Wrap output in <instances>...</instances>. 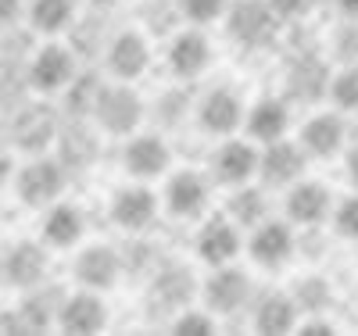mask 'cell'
<instances>
[{
	"instance_id": "cell-13",
	"label": "cell",
	"mask_w": 358,
	"mask_h": 336,
	"mask_svg": "<svg viewBox=\"0 0 358 336\" xmlns=\"http://www.w3.org/2000/svg\"><path fill=\"white\" fill-rule=\"evenodd\" d=\"M57 136H62V126L47 104H25L11 122V143L22 154H43L50 143H57Z\"/></svg>"
},
{
	"instance_id": "cell-21",
	"label": "cell",
	"mask_w": 358,
	"mask_h": 336,
	"mask_svg": "<svg viewBox=\"0 0 358 336\" xmlns=\"http://www.w3.org/2000/svg\"><path fill=\"white\" fill-rule=\"evenodd\" d=\"M169 68L176 79H197L208 72V65H212V43H208V36L197 29H183V33H176L169 40Z\"/></svg>"
},
{
	"instance_id": "cell-41",
	"label": "cell",
	"mask_w": 358,
	"mask_h": 336,
	"mask_svg": "<svg viewBox=\"0 0 358 336\" xmlns=\"http://www.w3.org/2000/svg\"><path fill=\"white\" fill-rule=\"evenodd\" d=\"M344 168H348V179L358 187V143H355V147L348 150V154H344Z\"/></svg>"
},
{
	"instance_id": "cell-38",
	"label": "cell",
	"mask_w": 358,
	"mask_h": 336,
	"mask_svg": "<svg viewBox=\"0 0 358 336\" xmlns=\"http://www.w3.org/2000/svg\"><path fill=\"white\" fill-rule=\"evenodd\" d=\"M334 54L344 61V65H358V18H348L341 29H337V36H334Z\"/></svg>"
},
{
	"instance_id": "cell-22",
	"label": "cell",
	"mask_w": 358,
	"mask_h": 336,
	"mask_svg": "<svg viewBox=\"0 0 358 336\" xmlns=\"http://www.w3.org/2000/svg\"><path fill=\"white\" fill-rule=\"evenodd\" d=\"M301 308L290 290H268L258 297L255 304V315H251V326L255 333H265V336H283V333H294L301 326Z\"/></svg>"
},
{
	"instance_id": "cell-35",
	"label": "cell",
	"mask_w": 358,
	"mask_h": 336,
	"mask_svg": "<svg viewBox=\"0 0 358 336\" xmlns=\"http://www.w3.org/2000/svg\"><path fill=\"white\" fill-rule=\"evenodd\" d=\"M101 86H104V82H97L94 75H76V82L65 89L69 111H72L76 118H83V115H94V104H97Z\"/></svg>"
},
{
	"instance_id": "cell-15",
	"label": "cell",
	"mask_w": 358,
	"mask_h": 336,
	"mask_svg": "<svg viewBox=\"0 0 358 336\" xmlns=\"http://www.w3.org/2000/svg\"><path fill=\"white\" fill-rule=\"evenodd\" d=\"M308 168V150L305 143H290L287 136L276 143H265L262 147V165L258 175L265 187H294L297 179H305Z\"/></svg>"
},
{
	"instance_id": "cell-42",
	"label": "cell",
	"mask_w": 358,
	"mask_h": 336,
	"mask_svg": "<svg viewBox=\"0 0 358 336\" xmlns=\"http://www.w3.org/2000/svg\"><path fill=\"white\" fill-rule=\"evenodd\" d=\"M334 4L344 18H358V0H334Z\"/></svg>"
},
{
	"instance_id": "cell-7",
	"label": "cell",
	"mask_w": 358,
	"mask_h": 336,
	"mask_svg": "<svg viewBox=\"0 0 358 336\" xmlns=\"http://www.w3.org/2000/svg\"><path fill=\"white\" fill-rule=\"evenodd\" d=\"M151 304L158 315H179L183 308H190V297L201 293L197 279H194V268L190 265H179V261H169V265H158L151 272Z\"/></svg>"
},
{
	"instance_id": "cell-9",
	"label": "cell",
	"mask_w": 358,
	"mask_h": 336,
	"mask_svg": "<svg viewBox=\"0 0 358 336\" xmlns=\"http://www.w3.org/2000/svg\"><path fill=\"white\" fill-rule=\"evenodd\" d=\"M201 297H204V308H212L219 319L236 315L251 300V276L236 265H219L201 283Z\"/></svg>"
},
{
	"instance_id": "cell-30",
	"label": "cell",
	"mask_w": 358,
	"mask_h": 336,
	"mask_svg": "<svg viewBox=\"0 0 358 336\" xmlns=\"http://www.w3.org/2000/svg\"><path fill=\"white\" fill-rule=\"evenodd\" d=\"M290 293L297 300V308H301V315H322V312H330V304H334V286L322 276H301L290 286Z\"/></svg>"
},
{
	"instance_id": "cell-6",
	"label": "cell",
	"mask_w": 358,
	"mask_h": 336,
	"mask_svg": "<svg viewBox=\"0 0 358 336\" xmlns=\"http://www.w3.org/2000/svg\"><path fill=\"white\" fill-rule=\"evenodd\" d=\"M262 165V150L255 147V140H236V136H222V143L212 150L208 158V172L212 179H219L222 187H244L258 175Z\"/></svg>"
},
{
	"instance_id": "cell-10",
	"label": "cell",
	"mask_w": 358,
	"mask_h": 336,
	"mask_svg": "<svg viewBox=\"0 0 358 336\" xmlns=\"http://www.w3.org/2000/svg\"><path fill=\"white\" fill-rule=\"evenodd\" d=\"M197 126L208 133V136H233V133H241L244 129V101L236 89L229 86H215V89H208V94L197 101Z\"/></svg>"
},
{
	"instance_id": "cell-36",
	"label": "cell",
	"mask_w": 358,
	"mask_h": 336,
	"mask_svg": "<svg viewBox=\"0 0 358 336\" xmlns=\"http://www.w3.org/2000/svg\"><path fill=\"white\" fill-rule=\"evenodd\" d=\"M229 0H179V15L190 25H212L219 18H226Z\"/></svg>"
},
{
	"instance_id": "cell-20",
	"label": "cell",
	"mask_w": 358,
	"mask_h": 336,
	"mask_svg": "<svg viewBox=\"0 0 358 336\" xmlns=\"http://www.w3.org/2000/svg\"><path fill=\"white\" fill-rule=\"evenodd\" d=\"M297 251V240L290 233L287 222H276V219H265L262 226L251 229V240H248V254L258 268H268V272H276L283 268Z\"/></svg>"
},
{
	"instance_id": "cell-16",
	"label": "cell",
	"mask_w": 358,
	"mask_h": 336,
	"mask_svg": "<svg viewBox=\"0 0 358 336\" xmlns=\"http://www.w3.org/2000/svg\"><path fill=\"white\" fill-rule=\"evenodd\" d=\"M104 65L115 79L136 82L147 68H151V43H147V36L136 33V29H122V33H115L108 40Z\"/></svg>"
},
{
	"instance_id": "cell-27",
	"label": "cell",
	"mask_w": 358,
	"mask_h": 336,
	"mask_svg": "<svg viewBox=\"0 0 358 336\" xmlns=\"http://www.w3.org/2000/svg\"><path fill=\"white\" fill-rule=\"evenodd\" d=\"M62 300L65 293H57L50 286H33V290H25V300H22V308H18V326L25 333H40L47 326H57V312H62Z\"/></svg>"
},
{
	"instance_id": "cell-18",
	"label": "cell",
	"mask_w": 358,
	"mask_h": 336,
	"mask_svg": "<svg viewBox=\"0 0 358 336\" xmlns=\"http://www.w3.org/2000/svg\"><path fill=\"white\" fill-rule=\"evenodd\" d=\"M194 251H197V258H201L208 268L233 265V261H236V254L244 251L241 226H236L229 215H226V219H208V222L197 229Z\"/></svg>"
},
{
	"instance_id": "cell-37",
	"label": "cell",
	"mask_w": 358,
	"mask_h": 336,
	"mask_svg": "<svg viewBox=\"0 0 358 336\" xmlns=\"http://www.w3.org/2000/svg\"><path fill=\"white\" fill-rule=\"evenodd\" d=\"M334 229H337V236H344V240H358V193L344 197V200L334 207Z\"/></svg>"
},
{
	"instance_id": "cell-5",
	"label": "cell",
	"mask_w": 358,
	"mask_h": 336,
	"mask_svg": "<svg viewBox=\"0 0 358 336\" xmlns=\"http://www.w3.org/2000/svg\"><path fill=\"white\" fill-rule=\"evenodd\" d=\"M108 215L122 233L140 236V233H147L158 222V197H155V190L147 187L143 179H136V182H129V187H118L111 193Z\"/></svg>"
},
{
	"instance_id": "cell-24",
	"label": "cell",
	"mask_w": 358,
	"mask_h": 336,
	"mask_svg": "<svg viewBox=\"0 0 358 336\" xmlns=\"http://www.w3.org/2000/svg\"><path fill=\"white\" fill-rule=\"evenodd\" d=\"M348 126L337 111H315L305 126H301V143L312 158H334L344 150Z\"/></svg>"
},
{
	"instance_id": "cell-29",
	"label": "cell",
	"mask_w": 358,
	"mask_h": 336,
	"mask_svg": "<svg viewBox=\"0 0 358 336\" xmlns=\"http://www.w3.org/2000/svg\"><path fill=\"white\" fill-rule=\"evenodd\" d=\"M226 215L241 226V229H255L268 219V197L262 187L255 182H244V187H233L229 200H226Z\"/></svg>"
},
{
	"instance_id": "cell-26",
	"label": "cell",
	"mask_w": 358,
	"mask_h": 336,
	"mask_svg": "<svg viewBox=\"0 0 358 336\" xmlns=\"http://www.w3.org/2000/svg\"><path fill=\"white\" fill-rule=\"evenodd\" d=\"M287 89L297 101H315L322 94H330V68H326L322 57H315V54L297 57L287 72Z\"/></svg>"
},
{
	"instance_id": "cell-17",
	"label": "cell",
	"mask_w": 358,
	"mask_h": 336,
	"mask_svg": "<svg viewBox=\"0 0 358 336\" xmlns=\"http://www.w3.org/2000/svg\"><path fill=\"white\" fill-rule=\"evenodd\" d=\"M287 219L301 229H319L334 211V197L319 179H297L294 187H287Z\"/></svg>"
},
{
	"instance_id": "cell-44",
	"label": "cell",
	"mask_w": 358,
	"mask_h": 336,
	"mask_svg": "<svg viewBox=\"0 0 358 336\" xmlns=\"http://www.w3.org/2000/svg\"><path fill=\"white\" fill-rule=\"evenodd\" d=\"M94 8H111V4H118V0H90Z\"/></svg>"
},
{
	"instance_id": "cell-8",
	"label": "cell",
	"mask_w": 358,
	"mask_h": 336,
	"mask_svg": "<svg viewBox=\"0 0 358 336\" xmlns=\"http://www.w3.org/2000/svg\"><path fill=\"white\" fill-rule=\"evenodd\" d=\"M47 268H50V258H47L43 240H15V243H8V251H4V286L8 290L25 293V290L47 283Z\"/></svg>"
},
{
	"instance_id": "cell-34",
	"label": "cell",
	"mask_w": 358,
	"mask_h": 336,
	"mask_svg": "<svg viewBox=\"0 0 358 336\" xmlns=\"http://www.w3.org/2000/svg\"><path fill=\"white\" fill-rule=\"evenodd\" d=\"M326 97L337 104V111H358V65H344L341 72H334Z\"/></svg>"
},
{
	"instance_id": "cell-19",
	"label": "cell",
	"mask_w": 358,
	"mask_h": 336,
	"mask_svg": "<svg viewBox=\"0 0 358 336\" xmlns=\"http://www.w3.org/2000/svg\"><path fill=\"white\" fill-rule=\"evenodd\" d=\"M104 326H108V304L97 290L79 286L76 293H65L62 312H57V329L62 333L90 336V333H101Z\"/></svg>"
},
{
	"instance_id": "cell-32",
	"label": "cell",
	"mask_w": 358,
	"mask_h": 336,
	"mask_svg": "<svg viewBox=\"0 0 358 336\" xmlns=\"http://www.w3.org/2000/svg\"><path fill=\"white\" fill-rule=\"evenodd\" d=\"M190 111H197V104L190 101L187 89H165V94L158 97V104H155V122L162 129H176L190 118Z\"/></svg>"
},
{
	"instance_id": "cell-23",
	"label": "cell",
	"mask_w": 358,
	"mask_h": 336,
	"mask_svg": "<svg viewBox=\"0 0 358 336\" xmlns=\"http://www.w3.org/2000/svg\"><path fill=\"white\" fill-rule=\"evenodd\" d=\"M86 233V219L83 207L69 204V200H54L50 207H43V222H40V240L54 251H69L83 240Z\"/></svg>"
},
{
	"instance_id": "cell-2",
	"label": "cell",
	"mask_w": 358,
	"mask_h": 336,
	"mask_svg": "<svg viewBox=\"0 0 358 336\" xmlns=\"http://www.w3.org/2000/svg\"><path fill=\"white\" fill-rule=\"evenodd\" d=\"M147 108H143V97L136 94V89L122 79H115L108 86H101L97 94V104H94V126L108 136H133L140 129Z\"/></svg>"
},
{
	"instance_id": "cell-1",
	"label": "cell",
	"mask_w": 358,
	"mask_h": 336,
	"mask_svg": "<svg viewBox=\"0 0 358 336\" xmlns=\"http://www.w3.org/2000/svg\"><path fill=\"white\" fill-rule=\"evenodd\" d=\"M222 22H226V33L236 47L262 50L276 40L283 18L273 8V0H236V4H229Z\"/></svg>"
},
{
	"instance_id": "cell-4",
	"label": "cell",
	"mask_w": 358,
	"mask_h": 336,
	"mask_svg": "<svg viewBox=\"0 0 358 336\" xmlns=\"http://www.w3.org/2000/svg\"><path fill=\"white\" fill-rule=\"evenodd\" d=\"M79 68H76V54L65 43H43L25 65V82L36 89L40 97L47 94H62L76 82Z\"/></svg>"
},
{
	"instance_id": "cell-25",
	"label": "cell",
	"mask_w": 358,
	"mask_h": 336,
	"mask_svg": "<svg viewBox=\"0 0 358 336\" xmlns=\"http://www.w3.org/2000/svg\"><path fill=\"white\" fill-rule=\"evenodd\" d=\"M244 129H248V136H251L255 143H262V147L283 140L287 129H290V108H287V101H280V97H262V101H255V104L248 108Z\"/></svg>"
},
{
	"instance_id": "cell-43",
	"label": "cell",
	"mask_w": 358,
	"mask_h": 336,
	"mask_svg": "<svg viewBox=\"0 0 358 336\" xmlns=\"http://www.w3.org/2000/svg\"><path fill=\"white\" fill-rule=\"evenodd\" d=\"M18 18V0H4V22H15Z\"/></svg>"
},
{
	"instance_id": "cell-33",
	"label": "cell",
	"mask_w": 358,
	"mask_h": 336,
	"mask_svg": "<svg viewBox=\"0 0 358 336\" xmlns=\"http://www.w3.org/2000/svg\"><path fill=\"white\" fill-rule=\"evenodd\" d=\"M172 333L179 336H204V333H219V315L212 308H183L172 315Z\"/></svg>"
},
{
	"instance_id": "cell-28",
	"label": "cell",
	"mask_w": 358,
	"mask_h": 336,
	"mask_svg": "<svg viewBox=\"0 0 358 336\" xmlns=\"http://www.w3.org/2000/svg\"><path fill=\"white\" fill-rule=\"evenodd\" d=\"M76 0H29L25 4V18L29 29L40 36H57L69 25H76Z\"/></svg>"
},
{
	"instance_id": "cell-39",
	"label": "cell",
	"mask_w": 358,
	"mask_h": 336,
	"mask_svg": "<svg viewBox=\"0 0 358 336\" xmlns=\"http://www.w3.org/2000/svg\"><path fill=\"white\" fill-rule=\"evenodd\" d=\"M297 333H301V336H334L337 333V322L326 319V312L322 315H305L301 326H297Z\"/></svg>"
},
{
	"instance_id": "cell-11",
	"label": "cell",
	"mask_w": 358,
	"mask_h": 336,
	"mask_svg": "<svg viewBox=\"0 0 358 336\" xmlns=\"http://www.w3.org/2000/svg\"><path fill=\"white\" fill-rule=\"evenodd\" d=\"M122 168H126V175L143 179V182L165 175V172L172 168V147H169V140H165L162 133H136V136H126Z\"/></svg>"
},
{
	"instance_id": "cell-14",
	"label": "cell",
	"mask_w": 358,
	"mask_h": 336,
	"mask_svg": "<svg viewBox=\"0 0 358 336\" xmlns=\"http://www.w3.org/2000/svg\"><path fill=\"white\" fill-rule=\"evenodd\" d=\"M208 200H212V187L208 179L194 168H183V172H172L165 179V190H162V204L169 215L176 219H197L204 215Z\"/></svg>"
},
{
	"instance_id": "cell-40",
	"label": "cell",
	"mask_w": 358,
	"mask_h": 336,
	"mask_svg": "<svg viewBox=\"0 0 358 336\" xmlns=\"http://www.w3.org/2000/svg\"><path fill=\"white\" fill-rule=\"evenodd\" d=\"M273 8L280 11V18H305L319 8V0H273Z\"/></svg>"
},
{
	"instance_id": "cell-31",
	"label": "cell",
	"mask_w": 358,
	"mask_h": 336,
	"mask_svg": "<svg viewBox=\"0 0 358 336\" xmlns=\"http://www.w3.org/2000/svg\"><path fill=\"white\" fill-rule=\"evenodd\" d=\"M57 143H62V161L65 168H86L90 161H97V136L86 133L83 126H72L65 129L62 136H57Z\"/></svg>"
},
{
	"instance_id": "cell-12",
	"label": "cell",
	"mask_w": 358,
	"mask_h": 336,
	"mask_svg": "<svg viewBox=\"0 0 358 336\" xmlns=\"http://www.w3.org/2000/svg\"><path fill=\"white\" fill-rule=\"evenodd\" d=\"M122 254H118L111 243H90L83 247L72 261V276L79 286L86 290H97V293H108L111 286H118V276H122Z\"/></svg>"
},
{
	"instance_id": "cell-3",
	"label": "cell",
	"mask_w": 358,
	"mask_h": 336,
	"mask_svg": "<svg viewBox=\"0 0 358 336\" xmlns=\"http://www.w3.org/2000/svg\"><path fill=\"white\" fill-rule=\"evenodd\" d=\"M65 190V161H54L47 154H33V161H25L15 175V193L25 207H50L54 200H62Z\"/></svg>"
}]
</instances>
